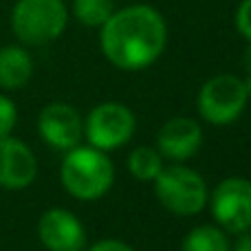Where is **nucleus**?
I'll return each mask as SVG.
<instances>
[{
  "instance_id": "obj_1",
  "label": "nucleus",
  "mask_w": 251,
  "mask_h": 251,
  "mask_svg": "<svg viewBox=\"0 0 251 251\" xmlns=\"http://www.w3.org/2000/svg\"><path fill=\"white\" fill-rule=\"evenodd\" d=\"M168 42V26L156 9L132 4L101 25V51L122 71H141L159 60Z\"/></svg>"
},
{
  "instance_id": "obj_2",
  "label": "nucleus",
  "mask_w": 251,
  "mask_h": 251,
  "mask_svg": "<svg viewBox=\"0 0 251 251\" xmlns=\"http://www.w3.org/2000/svg\"><path fill=\"white\" fill-rule=\"evenodd\" d=\"M60 178L71 196L79 201H95L110 190L115 168L104 150L95 146H75L66 150Z\"/></svg>"
},
{
  "instance_id": "obj_3",
  "label": "nucleus",
  "mask_w": 251,
  "mask_h": 251,
  "mask_svg": "<svg viewBox=\"0 0 251 251\" xmlns=\"http://www.w3.org/2000/svg\"><path fill=\"white\" fill-rule=\"evenodd\" d=\"M69 22V11L62 0H18L11 13V29L25 44L53 42Z\"/></svg>"
},
{
  "instance_id": "obj_4",
  "label": "nucleus",
  "mask_w": 251,
  "mask_h": 251,
  "mask_svg": "<svg viewBox=\"0 0 251 251\" xmlns=\"http://www.w3.org/2000/svg\"><path fill=\"white\" fill-rule=\"evenodd\" d=\"M159 203L178 216H194L207 205V187L199 172L185 165L163 168L154 178Z\"/></svg>"
},
{
  "instance_id": "obj_5",
  "label": "nucleus",
  "mask_w": 251,
  "mask_h": 251,
  "mask_svg": "<svg viewBox=\"0 0 251 251\" xmlns=\"http://www.w3.org/2000/svg\"><path fill=\"white\" fill-rule=\"evenodd\" d=\"M249 101V93L245 82L236 75L223 73L214 75L212 79L203 84L196 97V108L205 122L214 126L231 124L243 115L245 106Z\"/></svg>"
},
{
  "instance_id": "obj_6",
  "label": "nucleus",
  "mask_w": 251,
  "mask_h": 251,
  "mask_svg": "<svg viewBox=\"0 0 251 251\" xmlns=\"http://www.w3.org/2000/svg\"><path fill=\"white\" fill-rule=\"evenodd\" d=\"M212 214L225 231L243 234L251 229V181L229 176L212 192Z\"/></svg>"
},
{
  "instance_id": "obj_7",
  "label": "nucleus",
  "mask_w": 251,
  "mask_h": 251,
  "mask_svg": "<svg viewBox=\"0 0 251 251\" xmlns=\"http://www.w3.org/2000/svg\"><path fill=\"white\" fill-rule=\"evenodd\" d=\"M134 128H137V119L128 106L106 101L91 110V115L86 117L84 132H86L91 146L106 152L128 143Z\"/></svg>"
},
{
  "instance_id": "obj_8",
  "label": "nucleus",
  "mask_w": 251,
  "mask_h": 251,
  "mask_svg": "<svg viewBox=\"0 0 251 251\" xmlns=\"http://www.w3.org/2000/svg\"><path fill=\"white\" fill-rule=\"evenodd\" d=\"M38 236L49 251H82L86 247V229L69 209H49L38 223Z\"/></svg>"
},
{
  "instance_id": "obj_9",
  "label": "nucleus",
  "mask_w": 251,
  "mask_h": 251,
  "mask_svg": "<svg viewBox=\"0 0 251 251\" xmlns=\"http://www.w3.org/2000/svg\"><path fill=\"white\" fill-rule=\"evenodd\" d=\"M40 137L55 150H71L79 146L84 126L79 113L69 104H49L38 117Z\"/></svg>"
},
{
  "instance_id": "obj_10",
  "label": "nucleus",
  "mask_w": 251,
  "mask_h": 251,
  "mask_svg": "<svg viewBox=\"0 0 251 251\" xmlns=\"http://www.w3.org/2000/svg\"><path fill=\"white\" fill-rule=\"evenodd\" d=\"M38 161L26 143L11 134L0 137V187L25 190L35 181Z\"/></svg>"
},
{
  "instance_id": "obj_11",
  "label": "nucleus",
  "mask_w": 251,
  "mask_h": 251,
  "mask_svg": "<svg viewBox=\"0 0 251 251\" xmlns=\"http://www.w3.org/2000/svg\"><path fill=\"white\" fill-rule=\"evenodd\" d=\"M201 143H203V130L190 117L170 119L168 124L161 126L159 134H156V146H159L161 154L174 161H185L194 156Z\"/></svg>"
},
{
  "instance_id": "obj_12",
  "label": "nucleus",
  "mask_w": 251,
  "mask_h": 251,
  "mask_svg": "<svg viewBox=\"0 0 251 251\" xmlns=\"http://www.w3.org/2000/svg\"><path fill=\"white\" fill-rule=\"evenodd\" d=\"M33 75L31 55L22 47L0 49V88L16 91L22 88Z\"/></svg>"
},
{
  "instance_id": "obj_13",
  "label": "nucleus",
  "mask_w": 251,
  "mask_h": 251,
  "mask_svg": "<svg viewBox=\"0 0 251 251\" xmlns=\"http://www.w3.org/2000/svg\"><path fill=\"white\" fill-rule=\"evenodd\" d=\"M231 245L221 227L201 225L183 238V251H229Z\"/></svg>"
},
{
  "instance_id": "obj_14",
  "label": "nucleus",
  "mask_w": 251,
  "mask_h": 251,
  "mask_svg": "<svg viewBox=\"0 0 251 251\" xmlns=\"http://www.w3.org/2000/svg\"><path fill=\"white\" fill-rule=\"evenodd\" d=\"M128 170L139 181H154L156 174L163 170L161 152H156L154 148H148V146L134 148L128 156Z\"/></svg>"
},
{
  "instance_id": "obj_15",
  "label": "nucleus",
  "mask_w": 251,
  "mask_h": 251,
  "mask_svg": "<svg viewBox=\"0 0 251 251\" xmlns=\"http://www.w3.org/2000/svg\"><path fill=\"white\" fill-rule=\"evenodd\" d=\"M113 13V0H73V16L84 26H101Z\"/></svg>"
},
{
  "instance_id": "obj_16",
  "label": "nucleus",
  "mask_w": 251,
  "mask_h": 251,
  "mask_svg": "<svg viewBox=\"0 0 251 251\" xmlns=\"http://www.w3.org/2000/svg\"><path fill=\"white\" fill-rule=\"evenodd\" d=\"M18 122V108L9 97L0 95V137L11 134V130L16 128Z\"/></svg>"
},
{
  "instance_id": "obj_17",
  "label": "nucleus",
  "mask_w": 251,
  "mask_h": 251,
  "mask_svg": "<svg viewBox=\"0 0 251 251\" xmlns=\"http://www.w3.org/2000/svg\"><path fill=\"white\" fill-rule=\"evenodd\" d=\"M236 26L245 38L251 42V0H243L236 11Z\"/></svg>"
},
{
  "instance_id": "obj_18",
  "label": "nucleus",
  "mask_w": 251,
  "mask_h": 251,
  "mask_svg": "<svg viewBox=\"0 0 251 251\" xmlns=\"http://www.w3.org/2000/svg\"><path fill=\"white\" fill-rule=\"evenodd\" d=\"M88 251H134V249L130 247V245L122 243V240L108 238V240H100V243H95Z\"/></svg>"
},
{
  "instance_id": "obj_19",
  "label": "nucleus",
  "mask_w": 251,
  "mask_h": 251,
  "mask_svg": "<svg viewBox=\"0 0 251 251\" xmlns=\"http://www.w3.org/2000/svg\"><path fill=\"white\" fill-rule=\"evenodd\" d=\"M229 251H251V229L249 231H243V234H238L234 247H231Z\"/></svg>"
},
{
  "instance_id": "obj_20",
  "label": "nucleus",
  "mask_w": 251,
  "mask_h": 251,
  "mask_svg": "<svg viewBox=\"0 0 251 251\" xmlns=\"http://www.w3.org/2000/svg\"><path fill=\"white\" fill-rule=\"evenodd\" d=\"M243 66H245V88H247V93H249V97H251V44H249V49L245 51V57H243Z\"/></svg>"
}]
</instances>
